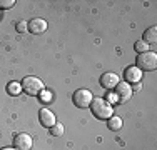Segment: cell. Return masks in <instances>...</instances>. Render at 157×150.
<instances>
[{
  "instance_id": "obj_1",
  "label": "cell",
  "mask_w": 157,
  "mask_h": 150,
  "mask_svg": "<svg viewBox=\"0 0 157 150\" xmlns=\"http://www.w3.org/2000/svg\"><path fill=\"white\" fill-rule=\"evenodd\" d=\"M89 107H90L92 114H94L97 118H100V120L110 118L112 114H114V110H112V103H109L105 99H99V97L92 99V102H90Z\"/></svg>"
},
{
  "instance_id": "obj_2",
  "label": "cell",
  "mask_w": 157,
  "mask_h": 150,
  "mask_svg": "<svg viewBox=\"0 0 157 150\" xmlns=\"http://www.w3.org/2000/svg\"><path fill=\"white\" fill-rule=\"evenodd\" d=\"M20 85H22V90H25L29 95H40L44 92V82L39 77H33V75L25 77L20 82Z\"/></svg>"
},
{
  "instance_id": "obj_3",
  "label": "cell",
  "mask_w": 157,
  "mask_h": 150,
  "mask_svg": "<svg viewBox=\"0 0 157 150\" xmlns=\"http://www.w3.org/2000/svg\"><path fill=\"white\" fill-rule=\"evenodd\" d=\"M136 67L139 70H147V72L155 70V67H157V55L154 54V52H144V54H139Z\"/></svg>"
},
{
  "instance_id": "obj_4",
  "label": "cell",
  "mask_w": 157,
  "mask_h": 150,
  "mask_svg": "<svg viewBox=\"0 0 157 150\" xmlns=\"http://www.w3.org/2000/svg\"><path fill=\"white\" fill-rule=\"evenodd\" d=\"M92 99H94V95H92V92L90 90H87V88H78L74 92V95H72V100H74V105L78 108H85V107H89L92 102Z\"/></svg>"
},
{
  "instance_id": "obj_5",
  "label": "cell",
  "mask_w": 157,
  "mask_h": 150,
  "mask_svg": "<svg viewBox=\"0 0 157 150\" xmlns=\"http://www.w3.org/2000/svg\"><path fill=\"white\" fill-rule=\"evenodd\" d=\"M115 95H117L119 102L124 103L132 97V87H130L127 82H119L117 87H115Z\"/></svg>"
},
{
  "instance_id": "obj_6",
  "label": "cell",
  "mask_w": 157,
  "mask_h": 150,
  "mask_svg": "<svg viewBox=\"0 0 157 150\" xmlns=\"http://www.w3.org/2000/svg\"><path fill=\"white\" fill-rule=\"evenodd\" d=\"M13 148L17 150H30L32 148V137L29 133H18L13 137Z\"/></svg>"
},
{
  "instance_id": "obj_7",
  "label": "cell",
  "mask_w": 157,
  "mask_h": 150,
  "mask_svg": "<svg viewBox=\"0 0 157 150\" xmlns=\"http://www.w3.org/2000/svg\"><path fill=\"white\" fill-rule=\"evenodd\" d=\"M119 82H121L119 80V75L112 73V72H105V73H102V77H100V85H102L104 88H107V90L115 88Z\"/></svg>"
},
{
  "instance_id": "obj_8",
  "label": "cell",
  "mask_w": 157,
  "mask_h": 150,
  "mask_svg": "<svg viewBox=\"0 0 157 150\" xmlns=\"http://www.w3.org/2000/svg\"><path fill=\"white\" fill-rule=\"evenodd\" d=\"M39 120H40V123H42L44 127H54L55 123V115H54V112L52 110H48V108H40V112H39Z\"/></svg>"
},
{
  "instance_id": "obj_9",
  "label": "cell",
  "mask_w": 157,
  "mask_h": 150,
  "mask_svg": "<svg viewBox=\"0 0 157 150\" xmlns=\"http://www.w3.org/2000/svg\"><path fill=\"white\" fill-rule=\"evenodd\" d=\"M124 77H125L127 84H137V82H140V78H142V70H139L137 67H134V65H130V67L125 69Z\"/></svg>"
},
{
  "instance_id": "obj_10",
  "label": "cell",
  "mask_w": 157,
  "mask_h": 150,
  "mask_svg": "<svg viewBox=\"0 0 157 150\" xmlns=\"http://www.w3.org/2000/svg\"><path fill=\"white\" fill-rule=\"evenodd\" d=\"M47 30V22L44 18H33L29 22V32L32 33H44Z\"/></svg>"
},
{
  "instance_id": "obj_11",
  "label": "cell",
  "mask_w": 157,
  "mask_h": 150,
  "mask_svg": "<svg viewBox=\"0 0 157 150\" xmlns=\"http://www.w3.org/2000/svg\"><path fill=\"white\" fill-rule=\"evenodd\" d=\"M142 42H145L147 45H154L157 42V27H151V28L145 30Z\"/></svg>"
},
{
  "instance_id": "obj_12",
  "label": "cell",
  "mask_w": 157,
  "mask_h": 150,
  "mask_svg": "<svg viewBox=\"0 0 157 150\" xmlns=\"http://www.w3.org/2000/svg\"><path fill=\"white\" fill-rule=\"evenodd\" d=\"M107 127H109L110 130H114V132L121 130L122 129V118L121 117H114V115H112L110 118H107Z\"/></svg>"
},
{
  "instance_id": "obj_13",
  "label": "cell",
  "mask_w": 157,
  "mask_h": 150,
  "mask_svg": "<svg viewBox=\"0 0 157 150\" xmlns=\"http://www.w3.org/2000/svg\"><path fill=\"white\" fill-rule=\"evenodd\" d=\"M7 92L10 95H18L22 92V85L18 82H10V84H7Z\"/></svg>"
},
{
  "instance_id": "obj_14",
  "label": "cell",
  "mask_w": 157,
  "mask_h": 150,
  "mask_svg": "<svg viewBox=\"0 0 157 150\" xmlns=\"http://www.w3.org/2000/svg\"><path fill=\"white\" fill-rule=\"evenodd\" d=\"M63 130H65V129H63L62 123H55L54 127H50V133L54 135V137H62V135H63Z\"/></svg>"
},
{
  "instance_id": "obj_15",
  "label": "cell",
  "mask_w": 157,
  "mask_h": 150,
  "mask_svg": "<svg viewBox=\"0 0 157 150\" xmlns=\"http://www.w3.org/2000/svg\"><path fill=\"white\" fill-rule=\"evenodd\" d=\"M15 30L18 33H25V32H29V24L25 20H18L17 22V25H15Z\"/></svg>"
},
{
  "instance_id": "obj_16",
  "label": "cell",
  "mask_w": 157,
  "mask_h": 150,
  "mask_svg": "<svg viewBox=\"0 0 157 150\" xmlns=\"http://www.w3.org/2000/svg\"><path fill=\"white\" fill-rule=\"evenodd\" d=\"M136 50L139 52V54H144V52H149V45L145 42H142V40H139V42L136 43Z\"/></svg>"
},
{
  "instance_id": "obj_17",
  "label": "cell",
  "mask_w": 157,
  "mask_h": 150,
  "mask_svg": "<svg viewBox=\"0 0 157 150\" xmlns=\"http://www.w3.org/2000/svg\"><path fill=\"white\" fill-rule=\"evenodd\" d=\"M15 5V0H0V9H12Z\"/></svg>"
},
{
  "instance_id": "obj_18",
  "label": "cell",
  "mask_w": 157,
  "mask_h": 150,
  "mask_svg": "<svg viewBox=\"0 0 157 150\" xmlns=\"http://www.w3.org/2000/svg\"><path fill=\"white\" fill-rule=\"evenodd\" d=\"M107 97H109V100H107V102H109V103L119 102V99H117V95H115V92H110V93H109V95H107Z\"/></svg>"
},
{
  "instance_id": "obj_19",
  "label": "cell",
  "mask_w": 157,
  "mask_h": 150,
  "mask_svg": "<svg viewBox=\"0 0 157 150\" xmlns=\"http://www.w3.org/2000/svg\"><path fill=\"white\" fill-rule=\"evenodd\" d=\"M42 100H44V102H50V100H52V93L50 92H42Z\"/></svg>"
},
{
  "instance_id": "obj_20",
  "label": "cell",
  "mask_w": 157,
  "mask_h": 150,
  "mask_svg": "<svg viewBox=\"0 0 157 150\" xmlns=\"http://www.w3.org/2000/svg\"><path fill=\"white\" fill-rule=\"evenodd\" d=\"M142 88V85L139 84V82H137V84L136 85H134V88H132V92H139V90Z\"/></svg>"
},
{
  "instance_id": "obj_21",
  "label": "cell",
  "mask_w": 157,
  "mask_h": 150,
  "mask_svg": "<svg viewBox=\"0 0 157 150\" xmlns=\"http://www.w3.org/2000/svg\"><path fill=\"white\" fill-rule=\"evenodd\" d=\"M0 150H17V148H13V147H3V148H0Z\"/></svg>"
}]
</instances>
